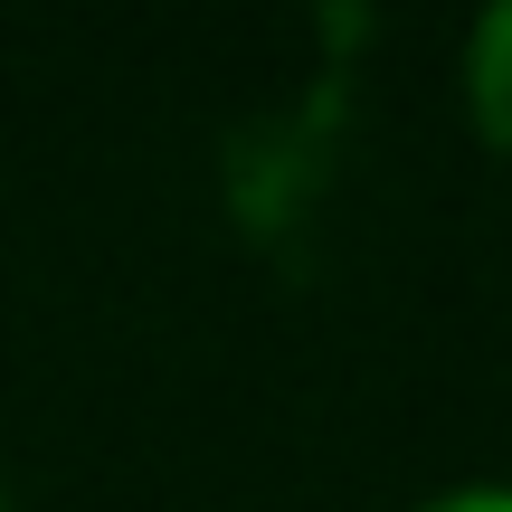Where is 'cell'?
<instances>
[{"mask_svg":"<svg viewBox=\"0 0 512 512\" xmlns=\"http://www.w3.org/2000/svg\"><path fill=\"white\" fill-rule=\"evenodd\" d=\"M465 95H475L484 143L512 152V0H503V10H484L475 48H465Z\"/></svg>","mask_w":512,"mask_h":512,"instance_id":"6da1fadb","label":"cell"},{"mask_svg":"<svg viewBox=\"0 0 512 512\" xmlns=\"http://www.w3.org/2000/svg\"><path fill=\"white\" fill-rule=\"evenodd\" d=\"M427 512H512L503 484H475V494H446V503H427Z\"/></svg>","mask_w":512,"mask_h":512,"instance_id":"7a4b0ae2","label":"cell"},{"mask_svg":"<svg viewBox=\"0 0 512 512\" xmlns=\"http://www.w3.org/2000/svg\"><path fill=\"white\" fill-rule=\"evenodd\" d=\"M0 512H10V494H0Z\"/></svg>","mask_w":512,"mask_h":512,"instance_id":"3957f363","label":"cell"}]
</instances>
